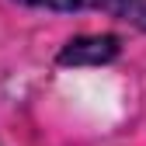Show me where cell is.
<instances>
[{"label":"cell","instance_id":"cell-1","mask_svg":"<svg viewBox=\"0 0 146 146\" xmlns=\"http://www.w3.org/2000/svg\"><path fill=\"white\" fill-rule=\"evenodd\" d=\"M118 52L115 35H94V38H77L63 49L59 63H108Z\"/></svg>","mask_w":146,"mask_h":146},{"label":"cell","instance_id":"cell-3","mask_svg":"<svg viewBox=\"0 0 146 146\" xmlns=\"http://www.w3.org/2000/svg\"><path fill=\"white\" fill-rule=\"evenodd\" d=\"M0 146H4V143H0Z\"/></svg>","mask_w":146,"mask_h":146},{"label":"cell","instance_id":"cell-2","mask_svg":"<svg viewBox=\"0 0 146 146\" xmlns=\"http://www.w3.org/2000/svg\"><path fill=\"white\" fill-rule=\"evenodd\" d=\"M31 7H52V11H80V7H101V0H17Z\"/></svg>","mask_w":146,"mask_h":146}]
</instances>
